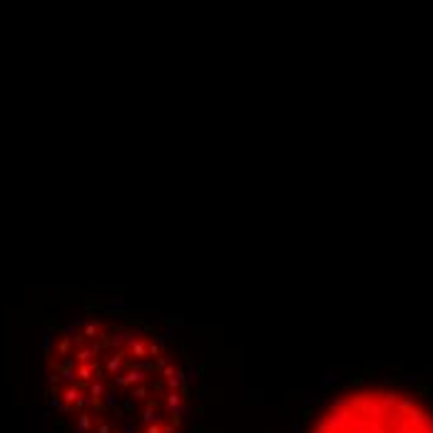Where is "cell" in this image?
Instances as JSON below:
<instances>
[{"label": "cell", "mask_w": 433, "mask_h": 433, "mask_svg": "<svg viewBox=\"0 0 433 433\" xmlns=\"http://www.w3.org/2000/svg\"><path fill=\"white\" fill-rule=\"evenodd\" d=\"M50 406L75 433H184L189 379L180 349L142 321L45 329Z\"/></svg>", "instance_id": "6da1fadb"}, {"label": "cell", "mask_w": 433, "mask_h": 433, "mask_svg": "<svg viewBox=\"0 0 433 433\" xmlns=\"http://www.w3.org/2000/svg\"><path fill=\"white\" fill-rule=\"evenodd\" d=\"M309 433H433V406L403 388L361 386L329 401Z\"/></svg>", "instance_id": "7a4b0ae2"}]
</instances>
